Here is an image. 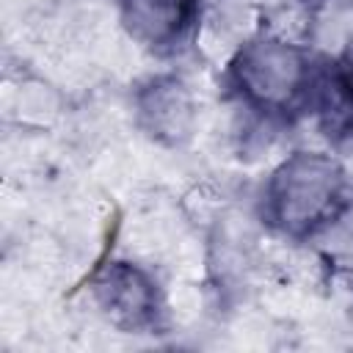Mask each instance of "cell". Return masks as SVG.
<instances>
[{
	"instance_id": "6da1fadb",
	"label": "cell",
	"mask_w": 353,
	"mask_h": 353,
	"mask_svg": "<svg viewBox=\"0 0 353 353\" xmlns=\"http://www.w3.org/2000/svg\"><path fill=\"white\" fill-rule=\"evenodd\" d=\"M350 207V176L328 152L298 149L287 154L262 188L265 223L292 240L317 237L342 221Z\"/></svg>"
},
{
	"instance_id": "7a4b0ae2",
	"label": "cell",
	"mask_w": 353,
	"mask_h": 353,
	"mask_svg": "<svg viewBox=\"0 0 353 353\" xmlns=\"http://www.w3.org/2000/svg\"><path fill=\"white\" fill-rule=\"evenodd\" d=\"M317 58L284 36H254L237 47L226 77L234 97L265 119L290 121L309 113Z\"/></svg>"
},
{
	"instance_id": "3957f363",
	"label": "cell",
	"mask_w": 353,
	"mask_h": 353,
	"mask_svg": "<svg viewBox=\"0 0 353 353\" xmlns=\"http://www.w3.org/2000/svg\"><path fill=\"white\" fill-rule=\"evenodd\" d=\"M97 312L121 334H154L163 320V295L154 276L130 262L113 259L91 279Z\"/></svg>"
},
{
	"instance_id": "277c9868",
	"label": "cell",
	"mask_w": 353,
	"mask_h": 353,
	"mask_svg": "<svg viewBox=\"0 0 353 353\" xmlns=\"http://www.w3.org/2000/svg\"><path fill=\"white\" fill-rule=\"evenodd\" d=\"M132 116L149 141L165 149H182L193 141L199 105L179 74H152L132 91Z\"/></svg>"
},
{
	"instance_id": "5b68a950",
	"label": "cell",
	"mask_w": 353,
	"mask_h": 353,
	"mask_svg": "<svg viewBox=\"0 0 353 353\" xmlns=\"http://www.w3.org/2000/svg\"><path fill=\"white\" fill-rule=\"evenodd\" d=\"M119 14L141 47L171 55L190 41L201 17V0H119Z\"/></svg>"
},
{
	"instance_id": "8992f818",
	"label": "cell",
	"mask_w": 353,
	"mask_h": 353,
	"mask_svg": "<svg viewBox=\"0 0 353 353\" xmlns=\"http://www.w3.org/2000/svg\"><path fill=\"white\" fill-rule=\"evenodd\" d=\"M309 113L328 141L353 138V61L317 58Z\"/></svg>"
},
{
	"instance_id": "52a82bcc",
	"label": "cell",
	"mask_w": 353,
	"mask_h": 353,
	"mask_svg": "<svg viewBox=\"0 0 353 353\" xmlns=\"http://www.w3.org/2000/svg\"><path fill=\"white\" fill-rule=\"evenodd\" d=\"M303 3H317V0H303Z\"/></svg>"
}]
</instances>
